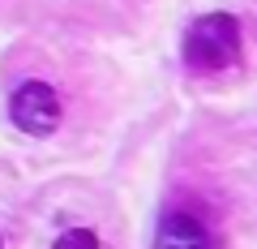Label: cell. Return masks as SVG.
I'll list each match as a JSON object with an SVG mask.
<instances>
[{
	"label": "cell",
	"mask_w": 257,
	"mask_h": 249,
	"mask_svg": "<svg viewBox=\"0 0 257 249\" xmlns=\"http://www.w3.org/2000/svg\"><path fill=\"white\" fill-rule=\"evenodd\" d=\"M184 69L189 73H223L240 60V22L231 13H202L184 30Z\"/></svg>",
	"instance_id": "1"
},
{
	"label": "cell",
	"mask_w": 257,
	"mask_h": 249,
	"mask_svg": "<svg viewBox=\"0 0 257 249\" xmlns=\"http://www.w3.org/2000/svg\"><path fill=\"white\" fill-rule=\"evenodd\" d=\"M9 116H13V125H18L22 133H30V138H52V133L60 129V120H64V103H60V95H56V86L22 82L18 91H13V99H9Z\"/></svg>",
	"instance_id": "2"
},
{
	"label": "cell",
	"mask_w": 257,
	"mask_h": 249,
	"mask_svg": "<svg viewBox=\"0 0 257 249\" xmlns=\"http://www.w3.org/2000/svg\"><path fill=\"white\" fill-rule=\"evenodd\" d=\"M155 249H219V232L197 206H172L155 223Z\"/></svg>",
	"instance_id": "3"
},
{
	"label": "cell",
	"mask_w": 257,
	"mask_h": 249,
	"mask_svg": "<svg viewBox=\"0 0 257 249\" xmlns=\"http://www.w3.org/2000/svg\"><path fill=\"white\" fill-rule=\"evenodd\" d=\"M52 249H103V245H99V236L90 228H69V232H60L52 240Z\"/></svg>",
	"instance_id": "4"
},
{
	"label": "cell",
	"mask_w": 257,
	"mask_h": 249,
	"mask_svg": "<svg viewBox=\"0 0 257 249\" xmlns=\"http://www.w3.org/2000/svg\"><path fill=\"white\" fill-rule=\"evenodd\" d=\"M0 249H5V245H0Z\"/></svg>",
	"instance_id": "5"
}]
</instances>
